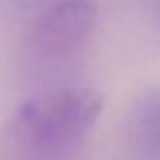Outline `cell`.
I'll return each mask as SVG.
<instances>
[{
    "mask_svg": "<svg viewBox=\"0 0 160 160\" xmlns=\"http://www.w3.org/2000/svg\"><path fill=\"white\" fill-rule=\"evenodd\" d=\"M103 109V95L85 85H59L31 95L8 124L12 142L31 156L51 160L77 146Z\"/></svg>",
    "mask_w": 160,
    "mask_h": 160,
    "instance_id": "6da1fadb",
    "label": "cell"
},
{
    "mask_svg": "<svg viewBox=\"0 0 160 160\" xmlns=\"http://www.w3.org/2000/svg\"><path fill=\"white\" fill-rule=\"evenodd\" d=\"M98 22L91 0H55L32 14L24 47L32 63L59 69L75 63L89 47Z\"/></svg>",
    "mask_w": 160,
    "mask_h": 160,
    "instance_id": "7a4b0ae2",
    "label": "cell"
},
{
    "mask_svg": "<svg viewBox=\"0 0 160 160\" xmlns=\"http://www.w3.org/2000/svg\"><path fill=\"white\" fill-rule=\"evenodd\" d=\"M126 144L136 160H160V87L136 99L126 118Z\"/></svg>",
    "mask_w": 160,
    "mask_h": 160,
    "instance_id": "3957f363",
    "label": "cell"
},
{
    "mask_svg": "<svg viewBox=\"0 0 160 160\" xmlns=\"http://www.w3.org/2000/svg\"><path fill=\"white\" fill-rule=\"evenodd\" d=\"M55 0H4L10 10L14 12H31V14H37L39 10H43L45 6H49Z\"/></svg>",
    "mask_w": 160,
    "mask_h": 160,
    "instance_id": "277c9868",
    "label": "cell"
},
{
    "mask_svg": "<svg viewBox=\"0 0 160 160\" xmlns=\"http://www.w3.org/2000/svg\"><path fill=\"white\" fill-rule=\"evenodd\" d=\"M154 4H156V14H158V18H160V0H154Z\"/></svg>",
    "mask_w": 160,
    "mask_h": 160,
    "instance_id": "5b68a950",
    "label": "cell"
}]
</instances>
